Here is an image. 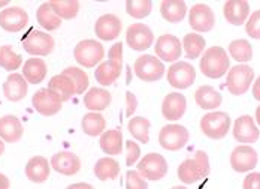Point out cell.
Segmentation results:
<instances>
[{
  "instance_id": "cell-1",
  "label": "cell",
  "mask_w": 260,
  "mask_h": 189,
  "mask_svg": "<svg viewBox=\"0 0 260 189\" xmlns=\"http://www.w3.org/2000/svg\"><path fill=\"white\" fill-rule=\"evenodd\" d=\"M201 71L205 77L217 80L226 75L231 68V59L221 47H211L201 59Z\"/></svg>"
},
{
  "instance_id": "cell-2",
  "label": "cell",
  "mask_w": 260,
  "mask_h": 189,
  "mask_svg": "<svg viewBox=\"0 0 260 189\" xmlns=\"http://www.w3.org/2000/svg\"><path fill=\"white\" fill-rule=\"evenodd\" d=\"M209 174V158L204 150H198L194 158L185 159L178 167V179L185 185L198 183Z\"/></svg>"
},
{
  "instance_id": "cell-3",
  "label": "cell",
  "mask_w": 260,
  "mask_h": 189,
  "mask_svg": "<svg viewBox=\"0 0 260 189\" xmlns=\"http://www.w3.org/2000/svg\"><path fill=\"white\" fill-rule=\"evenodd\" d=\"M231 116L224 111H211L201 119V129L211 140L224 138L231 129Z\"/></svg>"
},
{
  "instance_id": "cell-4",
  "label": "cell",
  "mask_w": 260,
  "mask_h": 189,
  "mask_svg": "<svg viewBox=\"0 0 260 189\" xmlns=\"http://www.w3.org/2000/svg\"><path fill=\"white\" fill-rule=\"evenodd\" d=\"M74 57L81 66L94 68L102 63L105 57L104 45L94 39H84L77 44L74 50Z\"/></svg>"
},
{
  "instance_id": "cell-5",
  "label": "cell",
  "mask_w": 260,
  "mask_h": 189,
  "mask_svg": "<svg viewBox=\"0 0 260 189\" xmlns=\"http://www.w3.org/2000/svg\"><path fill=\"white\" fill-rule=\"evenodd\" d=\"M133 71L139 80L153 83L163 78L165 75V65L160 59L151 54H142L136 59L133 65Z\"/></svg>"
},
{
  "instance_id": "cell-6",
  "label": "cell",
  "mask_w": 260,
  "mask_h": 189,
  "mask_svg": "<svg viewBox=\"0 0 260 189\" xmlns=\"http://www.w3.org/2000/svg\"><path fill=\"white\" fill-rule=\"evenodd\" d=\"M253 80H254V69L251 66L236 65L228 74L226 86L232 95L241 96L250 90V86L253 84Z\"/></svg>"
},
{
  "instance_id": "cell-7",
  "label": "cell",
  "mask_w": 260,
  "mask_h": 189,
  "mask_svg": "<svg viewBox=\"0 0 260 189\" xmlns=\"http://www.w3.org/2000/svg\"><path fill=\"white\" fill-rule=\"evenodd\" d=\"M188 140H190V132L187 131V128L182 125H177V123L166 125L158 132L160 146L169 152L181 150L182 147L188 143Z\"/></svg>"
},
{
  "instance_id": "cell-8",
  "label": "cell",
  "mask_w": 260,
  "mask_h": 189,
  "mask_svg": "<svg viewBox=\"0 0 260 189\" xmlns=\"http://www.w3.org/2000/svg\"><path fill=\"white\" fill-rule=\"evenodd\" d=\"M145 180H161L168 173V162L160 153H148L138 162L136 170Z\"/></svg>"
},
{
  "instance_id": "cell-9",
  "label": "cell",
  "mask_w": 260,
  "mask_h": 189,
  "mask_svg": "<svg viewBox=\"0 0 260 189\" xmlns=\"http://www.w3.org/2000/svg\"><path fill=\"white\" fill-rule=\"evenodd\" d=\"M55 47L51 35L31 29L23 39V48L31 56H48Z\"/></svg>"
},
{
  "instance_id": "cell-10",
  "label": "cell",
  "mask_w": 260,
  "mask_h": 189,
  "mask_svg": "<svg viewBox=\"0 0 260 189\" xmlns=\"http://www.w3.org/2000/svg\"><path fill=\"white\" fill-rule=\"evenodd\" d=\"M126 42L135 51H145L154 44V33L147 24L135 23L126 30Z\"/></svg>"
},
{
  "instance_id": "cell-11",
  "label": "cell",
  "mask_w": 260,
  "mask_h": 189,
  "mask_svg": "<svg viewBox=\"0 0 260 189\" xmlns=\"http://www.w3.org/2000/svg\"><path fill=\"white\" fill-rule=\"evenodd\" d=\"M188 24L193 30L199 33L211 32L215 26V14L205 3H196L190 8L188 12Z\"/></svg>"
},
{
  "instance_id": "cell-12",
  "label": "cell",
  "mask_w": 260,
  "mask_h": 189,
  "mask_svg": "<svg viewBox=\"0 0 260 189\" xmlns=\"http://www.w3.org/2000/svg\"><path fill=\"white\" fill-rule=\"evenodd\" d=\"M168 83L178 90L188 89L196 80V69L187 62H175L168 69Z\"/></svg>"
},
{
  "instance_id": "cell-13",
  "label": "cell",
  "mask_w": 260,
  "mask_h": 189,
  "mask_svg": "<svg viewBox=\"0 0 260 189\" xmlns=\"http://www.w3.org/2000/svg\"><path fill=\"white\" fill-rule=\"evenodd\" d=\"M154 51L157 54V59H160L163 62L175 63L181 57L182 44L177 36L166 33V35L158 36L156 45H154Z\"/></svg>"
},
{
  "instance_id": "cell-14",
  "label": "cell",
  "mask_w": 260,
  "mask_h": 189,
  "mask_svg": "<svg viewBox=\"0 0 260 189\" xmlns=\"http://www.w3.org/2000/svg\"><path fill=\"white\" fill-rule=\"evenodd\" d=\"M259 161L257 152L247 144L235 147L231 153V167L236 173H248L256 168Z\"/></svg>"
},
{
  "instance_id": "cell-15",
  "label": "cell",
  "mask_w": 260,
  "mask_h": 189,
  "mask_svg": "<svg viewBox=\"0 0 260 189\" xmlns=\"http://www.w3.org/2000/svg\"><path fill=\"white\" fill-rule=\"evenodd\" d=\"M31 104L33 108L42 114V116H54L61 110V101L60 98L52 93L50 89H39L33 98H31Z\"/></svg>"
},
{
  "instance_id": "cell-16",
  "label": "cell",
  "mask_w": 260,
  "mask_h": 189,
  "mask_svg": "<svg viewBox=\"0 0 260 189\" xmlns=\"http://www.w3.org/2000/svg\"><path fill=\"white\" fill-rule=\"evenodd\" d=\"M28 24V14L23 8L11 6L0 12V27L6 32L17 33Z\"/></svg>"
},
{
  "instance_id": "cell-17",
  "label": "cell",
  "mask_w": 260,
  "mask_h": 189,
  "mask_svg": "<svg viewBox=\"0 0 260 189\" xmlns=\"http://www.w3.org/2000/svg\"><path fill=\"white\" fill-rule=\"evenodd\" d=\"M234 137L236 141L242 144H253L259 140V128L254 123V119L251 116H241L235 120Z\"/></svg>"
},
{
  "instance_id": "cell-18",
  "label": "cell",
  "mask_w": 260,
  "mask_h": 189,
  "mask_svg": "<svg viewBox=\"0 0 260 189\" xmlns=\"http://www.w3.org/2000/svg\"><path fill=\"white\" fill-rule=\"evenodd\" d=\"M123 29L121 20L114 14H105L98 18L94 24V33L102 41H114L120 36Z\"/></svg>"
},
{
  "instance_id": "cell-19",
  "label": "cell",
  "mask_w": 260,
  "mask_h": 189,
  "mask_svg": "<svg viewBox=\"0 0 260 189\" xmlns=\"http://www.w3.org/2000/svg\"><path fill=\"white\" fill-rule=\"evenodd\" d=\"M185 110H187V99L182 93L172 92L165 96L161 104V114L166 120L171 122L180 120L184 116Z\"/></svg>"
},
{
  "instance_id": "cell-20",
  "label": "cell",
  "mask_w": 260,
  "mask_h": 189,
  "mask_svg": "<svg viewBox=\"0 0 260 189\" xmlns=\"http://www.w3.org/2000/svg\"><path fill=\"white\" fill-rule=\"evenodd\" d=\"M51 168L63 176H75L81 170V161L72 152H58L51 158Z\"/></svg>"
},
{
  "instance_id": "cell-21",
  "label": "cell",
  "mask_w": 260,
  "mask_h": 189,
  "mask_svg": "<svg viewBox=\"0 0 260 189\" xmlns=\"http://www.w3.org/2000/svg\"><path fill=\"white\" fill-rule=\"evenodd\" d=\"M28 90V83L23 74H11L3 83V95L11 102H18L24 99Z\"/></svg>"
},
{
  "instance_id": "cell-22",
  "label": "cell",
  "mask_w": 260,
  "mask_h": 189,
  "mask_svg": "<svg viewBox=\"0 0 260 189\" xmlns=\"http://www.w3.org/2000/svg\"><path fill=\"white\" fill-rule=\"evenodd\" d=\"M223 14L226 21L234 26H241L250 17V3L247 0H229L224 3Z\"/></svg>"
},
{
  "instance_id": "cell-23",
  "label": "cell",
  "mask_w": 260,
  "mask_h": 189,
  "mask_svg": "<svg viewBox=\"0 0 260 189\" xmlns=\"http://www.w3.org/2000/svg\"><path fill=\"white\" fill-rule=\"evenodd\" d=\"M24 134L21 120L17 116L8 114L0 119V138L6 143H17Z\"/></svg>"
},
{
  "instance_id": "cell-24",
  "label": "cell",
  "mask_w": 260,
  "mask_h": 189,
  "mask_svg": "<svg viewBox=\"0 0 260 189\" xmlns=\"http://www.w3.org/2000/svg\"><path fill=\"white\" fill-rule=\"evenodd\" d=\"M51 164L44 156H33L26 165L27 179L33 183H44L50 177Z\"/></svg>"
},
{
  "instance_id": "cell-25",
  "label": "cell",
  "mask_w": 260,
  "mask_h": 189,
  "mask_svg": "<svg viewBox=\"0 0 260 189\" xmlns=\"http://www.w3.org/2000/svg\"><path fill=\"white\" fill-rule=\"evenodd\" d=\"M123 71V62H114V60H106L102 62L96 71H94V78L101 86H111L118 80Z\"/></svg>"
},
{
  "instance_id": "cell-26",
  "label": "cell",
  "mask_w": 260,
  "mask_h": 189,
  "mask_svg": "<svg viewBox=\"0 0 260 189\" xmlns=\"http://www.w3.org/2000/svg\"><path fill=\"white\" fill-rule=\"evenodd\" d=\"M112 95L104 87H93L84 96V105L93 113L104 111L111 105Z\"/></svg>"
},
{
  "instance_id": "cell-27",
  "label": "cell",
  "mask_w": 260,
  "mask_h": 189,
  "mask_svg": "<svg viewBox=\"0 0 260 189\" xmlns=\"http://www.w3.org/2000/svg\"><path fill=\"white\" fill-rule=\"evenodd\" d=\"M160 14L168 23H180L187 15V5L184 0H163L160 3Z\"/></svg>"
},
{
  "instance_id": "cell-28",
  "label": "cell",
  "mask_w": 260,
  "mask_h": 189,
  "mask_svg": "<svg viewBox=\"0 0 260 189\" xmlns=\"http://www.w3.org/2000/svg\"><path fill=\"white\" fill-rule=\"evenodd\" d=\"M48 89L51 90L52 93H55L61 102L69 101L74 95H77V89L74 81L71 80L69 77H66L64 74L60 75H54L50 83H48Z\"/></svg>"
},
{
  "instance_id": "cell-29",
  "label": "cell",
  "mask_w": 260,
  "mask_h": 189,
  "mask_svg": "<svg viewBox=\"0 0 260 189\" xmlns=\"http://www.w3.org/2000/svg\"><path fill=\"white\" fill-rule=\"evenodd\" d=\"M47 72H48L47 63L42 59H38V57H31V59L26 60V63L23 66V77L30 84L42 83L47 77Z\"/></svg>"
},
{
  "instance_id": "cell-30",
  "label": "cell",
  "mask_w": 260,
  "mask_h": 189,
  "mask_svg": "<svg viewBox=\"0 0 260 189\" xmlns=\"http://www.w3.org/2000/svg\"><path fill=\"white\" fill-rule=\"evenodd\" d=\"M194 101L202 110H215L221 105L223 96L211 86H201L194 93Z\"/></svg>"
},
{
  "instance_id": "cell-31",
  "label": "cell",
  "mask_w": 260,
  "mask_h": 189,
  "mask_svg": "<svg viewBox=\"0 0 260 189\" xmlns=\"http://www.w3.org/2000/svg\"><path fill=\"white\" fill-rule=\"evenodd\" d=\"M101 149L109 156L120 155L123 152V134L120 129H109L101 135Z\"/></svg>"
},
{
  "instance_id": "cell-32",
  "label": "cell",
  "mask_w": 260,
  "mask_h": 189,
  "mask_svg": "<svg viewBox=\"0 0 260 189\" xmlns=\"http://www.w3.org/2000/svg\"><path fill=\"white\" fill-rule=\"evenodd\" d=\"M81 128L88 137H99L106 129V120L101 113H87L81 120Z\"/></svg>"
},
{
  "instance_id": "cell-33",
  "label": "cell",
  "mask_w": 260,
  "mask_h": 189,
  "mask_svg": "<svg viewBox=\"0 0 260 189\" xmlns=\"http://www.w3.org/2000/svg\"><path fill=\"white\" fill-rule=\"evenodd\" d=\"M181 44L184 51H185V57L188 60H196V59H199L201 54L204 53L207 41L199 33H187Z\"/></svg>"
},
{
  "instance_id": "cell-34",
  "label": "cell",
  "mask_w": 260,
  "mask_h": 189,
  "mask_svg": "<svg viewBox=\"0 0 260 189\" xmlns=\"http://www.w3.org/2000/svg\"><path fill=\"white\" fill-rule=\"evenodd\" d=\"M120 174V164L114 158H101L94 164V176L102 180H114Z\"/></svg>"
},
{
  "instance_id": "cell-35",
  "label": "cell",
  "mask_w": 260,
  "mask_h": 189,
  "mask_svg": "<svg viewBox=\"0 0 260 189\" xmlns=\"http://www.w3.org/2000/svg\"><path fill=\"white\" fill-rule=\"evenodd\" d=\"M51 9L55 12L58 18L72 20L78 15L79 2L78 0H52L48 2Z\"/></svg>"
},
{
  "instance_id": "cell-36",
  "label": "cell",
  "mask_w": 260,
  "mask_h": 189,
  "mask_svg": "<svg viewBox=\"0 0 260 189\" xmlns=\"http://www.w3.org/2000/svg\"><path fill=\"white\" fill-rule=\"evenodd\" d=\"M150 120L147 117H132L129 120V132L133 138H136L139 143L147 144L150 141Z\"/></svg>"
},
{
  "instance_id": "cell-37",
  "label": "cell",
  "mask_w": 260,
  "mask_h": 189,
  "mask_svg": "<svg viewBox=\"0 0 260 189\" xmlns=\"http://www.w3.org/2000/svg\"><path fill=\"white\" fill-rule=\"evenodd\" d=\"M36 20L45 30H57L61 26V18L55 15V12L51 9L50 3H42L38 8L36 12Z\"/></svg>"
},
{
  "instance_id": "cell-38",
  "label": "cell",
  "mask_w": 260,
  "mask_h": 189,
  "mask_svg": "<svg viewBox=\"0 0 260 189\" xmlns=\"http://www.w3.org/2000/svg\"><path fill=\"white\" fill-rule=\"evenodd\" d=\"M229 54L236 62L247 63L253 59V47L247 39H235L229 44Z\"/></svg>"
},
{
  "instance_id": "cell-39",
  "label": "cell",
  "mask_w": 260,
  "mask_h": 189,
  "mask_svg": "<svg viewBox=\"0 0 260 189\" xmlns=\"http://www.w3.org/2000/svg\"><path fill=\"white\" fill-rule=\"evenodd\" d=\"M23 65V57L17 54L11 45L0 47V68L5 71H17Z\"/></svg>"
},
{
  "instance_id": "cell-40",
  "label": "cell",
  "mask_w": 260,
  "mask_h": 189,
  "mask_svg": "<svg viewBox=\"0 0 260 189\" xmlns=\"http://www.w3.org/2000/svg\"><path fill=\"white\" fill-rule=\"evenodd\" d=\"M153 2L151 0H127L126 2V12L130 17L141 20L151 14Z\"/></svg>"
},
{
  "instance_id": "cell-41",
  "label": "cell",
  "mask_w": 260,
  "mask_h": 189,
  "mask_svg": "<svg viewBox=\"0 0 260 189\" xmlns=\"http://www.w3.org/2000/svg\"><path fill=\"white\" fill-rule=\"evenodd\" d=\"M61 74H64L66 77H69L71 80L74 81L75 89H77V95H82L87 89H88V75L77 66H69L66 68Z\"/></svg>"
},
{
  "instance_id": "cell-42",
  "label": "cell",
  "mask_w": 260,
  "mask_h": 189,
  "mask_svg": "<svg viewBox=\"0 0 260 189\" xmlns=\"http://www.w3.org/2000/svg\"><path fill=\"white\" fill-rule=\"evenodd\" d=\"M126 189H148V183L136 170H129L126 173Z\"/></svg>"
},
{
  "instance_id": "cell-43",
  "label": "cell",
  "mask_w": 260,
  "mask_h": 189,
  "mask_svg": "<svg viewBox=\"0 0 260 189\" xmlns=\"http://www.w3.org/2000/svg\"><path fill=\"white\" fill-rule=\"evenodd\" d=\"M245 32H247V35L250 38L260 39V9L259 11H254L250 15V18H248V21L245 24Z\"/></svg>"
},
{
  "instance_id": "cell-44",
  "label": "cell",
  "mask_w": 260,
  "mask_h": 189,
  "mask_svg": "<svg viewBox=\"0 0 260 189\" xmlns=\"http://www.w3.org/2000/svg\"><path fill=\"white\" fill-rule=\"evenodd\" d=\"M141 158V147L136 141H132L129 140L126 143V165L132 167L135 164H138Z\"/></svg>"
},
{
  "instance_id": "cell-45",
  "label": "cell",
  "mask_w": 260,
  "mask_h": 189,
  "mask_svg": "<svg viewBox=\"0 0 260 189\" xmlns=\"http://www.w3.org/2000/svg\"><path fill=\"white\" fill-rule=\"evenodd\" d=\"M242 189H260V173H250L242 182Z\"/></svg>"
},
{
  "instance_id": "cell-46",
  "label": "cell",
  "mask_w": 260,
  "mask_h": 189,
  "mask_svg": "<svg viewBox=\"0 0 260 189\" xmlns=\"http://www.w3.org/2000/svg\"><path fill=\"white\" fill-rule=\"evenodd\" d=\"M108 60L123 62V42H117V44H114L109 48V51H108Z\"/></svg>"
},
{
  "instance_id": "cell-47",
  "label": "cell",
  "mask_w": 260,
  "mask_h": 189,
  "mask_svg": "<svg viewBox=\"0 0 260 189\" xmlns=\"http://www.w3.org/2000/svg\"><path fill=\"white\" fill-rule=\"evenodd\" d=\"M136 107H138V99H136V96H135L132 92H127V93H126V116L130 117V116L136 111Z\"/></svg>"
},
{
  "instance_id": "cell-48",
  "label": "cell",
  "mask_w": 260,
  "mask_h": 189,
  "mask_svg": "<svg viewBox=\"0 0 260 189\" xmlns=\"http://www.w3.org/2000/svg\"><path fill=\"white\" fill-rule=\"evenodd\" d=\"M253 96L256 101H260V77L253 84Z\"/></svg>"
},
{
  "instance_id": "cell-49",
  "label": "cell",
  "mask_w": 260,
  "mask_h": 189,
  "mask_svg": "<svg viewBox=\"0 0 260 189\" xmlns=\"http://www.w3.org/2000/svg\"><path fill=\"white\" fill-rule=\"evenodd\" d=\"M9 186H11L9 179H8L5 174H2V173H0V189H9Z\"/></svg>"
},
{
  "instance_id": "cell-50",
  "label": "cell",
  "mask_w": 260,
  "mask_h": 189,
  "mask_svg": "<svg viewBox=\"0 0 260 189\" xmlns=\"http://www.w3.org/2000/svg\"><path fill=\"white\" fill-rule=\"evenodd\" d=\"M66 189H94L90 183H74V185H71V186H68Z\"/></svg>"
},
{
  "instance_id": "cell-51",
  "label": "cell",
  "mask_w": 260,
  "mask_h": 189,
  "mask_svg": "<svg viewBox=\"0 0 260 189\" xmlns=\"http://www.w3.org/2000/svg\"><path fill=\"white\" fill-rule=\"evenodd\" d=\"M5 153V143H3V140L0 138V156Z\"/></svg>"
},
{
  "instance_id": "cell-52",
  "label": "cell",
  "mask_w": 260,
  "mask_h": 189,
  "mask_svg": "<svg viewBox=\"0 0 260 189\" xmlns=\"http://www.w3.org/2000/svg\"><path fill=\"white\" fill-rule=\"evenodd\" d=\"M256 120H257V125L260 126V105L256 108Z\"/></svg>"
},
{
  "instance_id": "cell-53",
  "label": "cell",
  "mask_w": 260,
  "mask_h": 189,
  "mask_svg": "<svg viewBox=\"0 0 260 189\" xmlns=\"http://www.w3.org/2000/svg\"><path fill=\"white\" fill-rule=\"evenodd\" d=\"M8 5H9V2H8V0H0V8L8 6Z\"/></svg>"
},
{
  "instance_id": "cell-54",
  "label": "cell",
  "mask_w": 260,
  "mask_h": 189,
  "mask_svg": "<svg viewBox=\"0 0 260 189\" xmlns=\"http://www.w3.org/2000/svg\"><path fill=\"white\" fill-rule=\"evenodd\" d=\"M171 189H187L185 186H174V188H171Z\"/></svg>"
}]
</instances>
